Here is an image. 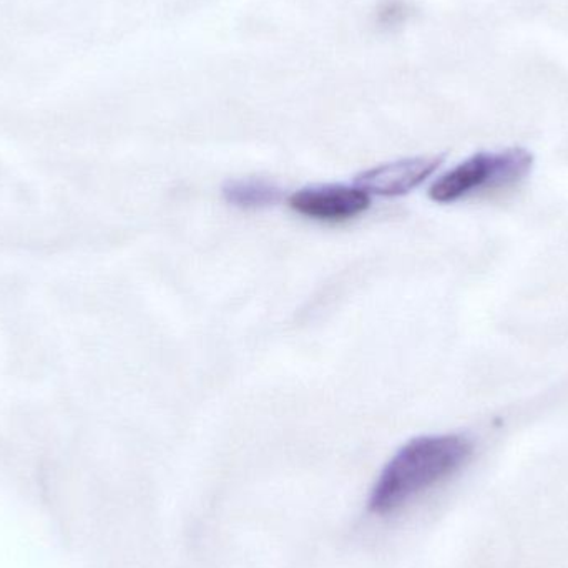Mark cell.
<instances>
[{
	"instance_id": "2",
	"label": "cell",
	"mask_w": 568,
	"mask_h": 568,
	"mask_svg": "<svg viewBox=\"0 0 568 568\" xmlns=\"http://www.w3.org/2000/svg\"><path fill=\"white\" fill-rule=\"evenodd\" d=\"M532 163V153L526 149L480 152L436 180L429 196L437 203H453L479 189L510 185L523 180Z\"/></svg>"
},
{
	"instance_id": "3",
	"label": "cell",
	"mask_w": 568,
	"mask_h": 568,
	"mask_svg": "<svg viewBox=\"0 0 568 568\" xmlns=\"http://www.w3.org/2000/svg\"><path fill=\"white\" fill-rule=\"evenodd\" d=\"M369 205V193L356 185L307 186L290 196L294 212L317 222H344L366 212Z\"/></svg>"
},
{
	"instance_id": "1",
	"label": "cell",
	"mask_w": 568,
	"mask_h": 568,
	"mask_svg": "<svg viewBox=\"0 0 568 568\" xmlns=\"http://www.w3.org/2000/svg\"><path fill=\"white\" fill-rule=\"evenodd\" d=\"M473 453V444L457 434L424 436L400 447L371 490V513L386 516L417 494L456 473Z\"/></svg>"
},
{
	"instance_id": "4",
	"label": "cell",
	"mask_w": 568,
	"mask_h": 568,
	"mask_svg": "<svg viewBox=\"0 0 568 568\" xmlns=\"http://www.w3.org/2000/svg\"><path fill=\"white\" fill-rule=\"evenodd\" d=\"M444 156H414L366 170L354 180V185L369 195L403 196L423 185L443 165Z\"/></svg>"
},
{
	"instance_id": "5",
	"label": "cell",
	"mask_w": 568,
	"mask_h": 568,
	"mask_svg": "<svg viewBox=\"0 0 568 568\" xmlns=\"http://www.w3.org/2000/svg\"><path fill=\"white\" fill-rule=\"evenodd\" d=\"M223 196L230 205L239 209L256 210L275 205L282 200V190L266 180H230L223 186Z\"/></svg>"
}]
</instances>
